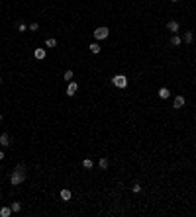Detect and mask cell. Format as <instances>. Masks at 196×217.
<instances>
[{
    "instance_id": "1",
    "label": "cell",
    "mask_w": 196,
    "mask_h": 217,
    "mask_svg": "<svg viewBox=\"0 0 196 217\" xmlns=\"http://www.w3.org/2000/svg\"><path fill=\"white\" fill-rule=\"evenodd\" d=\"M24 180H26V166L20 164V166H16V170L12 172L10 182H12V186H18V184H22Z\"/></svg>"
},
{
    "instance_id": "2",
    "label": "cell",
    "mask_w": 196,
    "mask_h": 217,
    "mask_svg": "<svg viewBox=\"0 0 196 217\" xmlns=\"http://www.w3.org/2000/svg\"><path fill=\"white\" fill-rule=\"evenodd\" d=\"M112 84L118 86V88H126L128 86V78H126L124 75H116L114 78H112Z\"/></svg>"
},
{
    "instance_id": "3",
    "label": "cell",
    "mask_w": 196,
    "mask_h": 217,
    "mask_svg": "<svg viewBox=\"0 0 196 217\" xmlns=\"http://www.w3.org/2000/svg\"><path fill=\"white\" fill-rule=\"evenodd\" d=\"M108 28H104V26H102V28H96V30H94V37H96V39H106V37H108Z\"/></svg>"
},
{
    "instance_id": "4",
    "label": "cell",
    "mask_w": 196,
    "mask_h": 217,
    "mask_svg": "<svg viewBox=\"0 0 196 217\" xmlns=\"http://www.w3.org/2000/svg\"><path fill=\"white\" fill-rule=\"evenodd\" d=\"M76 90H78V84H76V82H69V86H67V96H75Z\"/></svg>"
},
{
    "instance_id": "5",
    "label": "cell",
    "mask_w": 196,
    "mask_h": 217,
    "mask_svg": "<svg viewBox=\"0 0 196 217\" xmlns=\"http://www.w3.org/2000/svg\"><path fill=\"white\" fill-rule=\"evenodd\" d=\"M173 106H174V110L182 108V106H185V98H182V96H176V98H174V102H173Z\"/></svg>"
},
{
    "instance_id": "6",
    "label": "cell",
    "mask_w": 196,
    "mask_h": 217,
    "mask_svg": "<svg viewBox=\"0 0 196 217\" xmlns=\"http://www.w3.org/2000/svg\"><path fill=\"white\" fill-rule=\"evenodd\" d=\"M169 96H171L169 88H159V98H161V100H167Z\"/></svg>"
},
{
    "instance_id": "7",
    "label": "cell",
    "mask_w": 196,
    "mask_h": 217,
    "mask_svg": "<svg viewBox=\"0 0 196 217\" xmlns=\"http://www.w3.org/2000/svg\"><path fill=\"white\" fill-rule=\"evenodd\" d=\"M0 145H2V147H8V145H10V137H8L6 133L0 135Z\"/></svg>"
},
{
    "instance_id": "8",
    "label": "cell",
    "mask_w": 196,
    "mask_h": 217,
    "mask_svg": "<svg viewBox=\"0 0 196 217\" xmlns=\"http://www.w3.org/2000/svg\"><path fill=\"white\" fill-rule=\"evenodd\" d=\"M33 55H35V59H45V49H41V47H37Z\"/></svg>"
},
{
    "instance_id": "9",
    "label": "cell",
    "mask_w": 196,
    "mask_h": 217,
    "mask_svg": "<svg viewBox=\"0 0 196 217\" xmlns=\"http://www.w3.org/2000/svg\"><path fill=\"white\" fill-rule=\"evenodd\" d=\"M167 28H169V30H171V32H178V22H169L167 24Z\"/></svg>"
},
{
    "instance_id": "10",
    "label": "cell",
    "mask_w": 196,
    "mask_h": 217,
    "mask_svg": "<svg viewBox=\"0 0 196 217\" xmlns=\"http://www.w3.org/2000/svg\"><path fill=\"white\" fill-rule=\"evenodd\" d=\"M192 39H194V35H192V32H186V33H185V37H182V41H185V43H190Z\"/></svg>"
},
{
    "instance_id": "11",
    "label": "cell",
    "mask_w": 196,
    "mask_h": 217,
    "mask_svg": "<svg viewBox=\"0 0 196 217\" xmlns=\"http://www.w3.org/2000/svg\"><path fill=\"white\" fill-rule=\"evenodd\" d=\"M171 43H173V45H176V47H178V45L182 43V39H180V37H178V35H176V33H174L173 37H171Z\"/></svg>"
},
{
    "instance_id": "12",
    "label": "cell",
    "mask_w": 196,
    "mask_h": 217,
    "mask_svg": "<svg viewBox=\"0 0 196 217\" xmlns=\"http://www.w3.org/2000/svg\"><path fill=\"white\" fill-rule=\"evenodd\" d=\"M61 198H63L65 202H69V200H71V190H61Z\"/></svg>"
},
{
    "instance_id": "13",
    "label": "cell",
    "mask_w": 196,
    "mask_h": 217,
    "mask_svg": "<svg viewBox=\"0 0 196 217\" xmlns=\"http://www.w3.org/2000/svg\"><path fill=\"white\" fill-rule=\"evenodd\" d=\"M82 166H84V168H87V170H90V168H92V166H94V163H92V161H90V159H84V161H82Z\"/></svg>"
},
{
    "instance_id": "14",
    "label": "cell",
    "mask_w": 196,
    "mask_h": 217,
    "mask_svg": "<svg viewBox=\"0 0 196 217\" xmlns=\"http://www.w3.org/2000/svg\"><path fill=\"white\" fill-rule=\"evenodd\" d=\"M98 166H100L102 170H106V168H108V159H100V161H98Z\"/></svg>"
},
{
    "instance_id": "15",
    "label": "cell",
    "mask_w": 196,
    "mask_h": 217,
    "mask_svg": "<svg viewBox=\"0 0 196 217\" xmlns=\"http://www.w3.org/2000/svg\"><path fill=\"white\" fill-rule=\"evenodd\" d=\"M12 213V207H2V209H0V215L2 217H8Z\"/></svg>"
},
{
    "instance_id": "16",
    "label": "cell",
    "mask_w": 196,
    "mask_h": 217,
    "mask_svg": "<svg viewBox=\"0 0 196 217\" xmlns=\"http://www.w3.org/2000/svg\"><path fill=\"white\" fill-rule=\"evenodd\" d=\"M10 207H12V213H16V211H20V209H22V204H20V202H14Z\"/></svg>"
},
{
    "instance_id": "17",
    "label": "cell",
    "mask_w": 196,
    "mask_h": 217,
    "mask_svg": "<svg viewBox=\"0 0 196 217\" xmlns=\"http://www.w3.org/2000/svg\"><path fill=\"white\" fill-rule=\"evenodd\" d=\"M55 45H57V39H53V37L45 39V47H55Z\"/></svg>"
},
{
    "instance_id": "18",
    "label": "cell",
    "mask_w": 196,
    "mask_h": 217,
    "mask_svg": "<svg viewBox=\"0 0 196 217\" xmlns=\"http://www.w3.org/2000/svg\"><path fill=\"white\" fill-rule=\"evenodd\" d=\"M88 47H90V51H92V53H100V45H98V43H90Z\"/></svg>"
},
{
    "instance_id": "19",
    "label": "cell",
    "mask_w": 196,
    "mask_h": 217,
    "mask_svg": "<svg viewBox=\"0 0 196 217\" xmlns=\"http://www.w3.org/2000/svg\"><path fill=\"white\" fill-rule=\"evenodd\" d=\"M65 80H67V82L73 80V71H67V73H65Z\"/></svg>"
},
{
    "instance_id": "20",
    "label": "cell",
    "mask_w": 196,
    "mask_h": 217,
    "mask_svg": "<svg viewBox=\"0 0 196 217\" xmlns=\"http://www.w3.org/2000/svg\"><path fill=\"white\" fill-rule=\"evenodd\" d=\"M131 192H135V194H137V192H141V186H139L137 182H135V184L131 186Z\"/></svg>"
},
{
    "instance_id": "21",
    "label": "cell",
    "mask_w": 196,
    "mask_h": 217,
    "mask_svg": "<svg viewBox=\"0 0 196 217\" xmlns=\"http://www.w3.org/2000/svg\"><path fill=\"white\" fill-rule=\"evenodd\" d=\"M2 159H4V153H2V151H0V161H2Z\"/></svg>"
},
{
    "instance_id": "22",
    "label": "cell",
    "mask_w": 196,
    "mask_h": 217,
    "mask_svg": "<svg viewBox=\"0 0 196 217\" xmlns=\"http://www.w3.org/2000/svg\"><path fill=\"white\" fill-rule=\"evenodd\" d=\"M171 2H178V0H171Z\"/></svg>"
},
{
    "instance_id": "23",
    "label": "cell",
    "mask_w": 196,
    "mask_h": 217,
    "mask_svg": "<svg viewBox=\"0 0 196 217\" xmlns=\"http://www.w3.org/2000/svg\"><path fill=\"white\" fill-rule=\"evenodd\" d=\"M0 84H2V78H0Z\"/></svg>"
},
{
    "instance_id": "24",
    "label": "cell",
    "mask_w": 196,
    "mask_h": 217,
    "mask_svg": "<svg viewBox=\"0 0 196 217\" xmlns=\"http://www.w3.org/2000/svg\"><path fill=\"white\" fill-rule=\"evenodd\" d=\"M0 121H2V116H0Z\"/></svg>"
}]
</instances>
